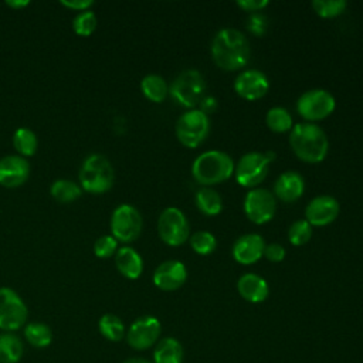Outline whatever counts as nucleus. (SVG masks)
<instances>
[{"mask_svg": "<svg viewBox=\"0 0 363 363\" xmlns=\"http://www.w3.org/2000/svg\"><path fill=\"white\" fill-rule=\"evenodd\" d=\"M142 216L130 204L118 206L111 217L112 237L121 242H132L142 233Z\"/></svg>", "mask_w": 363, "mask_h": 363, "instance_id": "9", "label": "nucleus"}, {"mask_svg": "<svg viewBox=\"0 0 363 363\" xmlns=\"http://www.w3.org/2000/svg\"><path fill=\"white\" fill-rule=\"evenodd\" d=\"M312 237V225L306 220H296L288 230V238L292 245H303Z\"/></svg>", "mask_w": 363, "mask_h": 363, "instance_id": "33", "label": "nucleus"}, {"mask_svg": "<svg viewBox=\"0 0 363 363\" xmlns=\"http://www.w3.org/2000/svg\"><path fill=\"white\" fill-rule=\"evenodd\" d=\"M305 191L303 176L295 170H286L274 183V196L284 203H294Z\"/></svg>", "mask_w": 363, "mask_h": 363, "instance_id": "19", "label": "nucleus"}, {"mask_svg": "<svg viewBox=\"0 0 363 363\" xmlns=\"http://www.w3.org/2000/svg\"><path fill=\"white\" fill-rule=\"evenodd\" d=\"M13 146L21 155V157L33 156L38 146L37 136L28 128H18L13 135Z\"/></svg>", "mask_w": 363, "mask_h": 363, "instance_id": "27", "label": "nucleus"}, {"mask_svg": "<svg viewBox=\"0 0 363 363\" xmlns=\"http://www.w3.org/2000/svg\"><path fill=\"white\" fill-rule=\"evenodd\" d=\"M244 213L254 224H265L272 220L277 211L275 196L267 189H251L244 197Z\"/></svg>", "mask_w": 363, "mask_h": 363, "instance_id": "11", "label": "nucleus"}, {"mask_svg": "<svg viewBox=\"0 0 363 363\" xmlns=\"http://www.w3.org/2000/svg\"><path fill=\"white\" fill-rule=\"evenodd\" d=\"M289 145L298 159L312 164L323 162L329 150V140L325 130L311 122L292 126L289 130Z\"/></svg>", "mask_w": 363, "mask_h": 363, "instance_id": "2", "label": "nucleus"}, {"mask_svg": "<svg viewBox=\"0 0 363 363\" xmlns=\"http://www.w3.org/2000/svg\"><path fill=\"white\" fill-rule=\"evenodd\" d=\"M347 7L345 0H315L312 1V9L322 18H333L340 16Z\"/></svg>", "mask_w": 363, "mask_h": 363, "instance_id": "32", "label": "nucleus"}, {"mask_svg": "<svg viewBox=\"0 0 363 363\" xmlns=\"http://www.w3.org/2000/svg\"><path fill=\"white\" fill-rule=\"evenodd\" d=\"M160 322L155 316L138 318L126 333V340L130 347L136 350H146L153 346L160 336Z\"/></svg>", "mask_w": 363, "mask_h": 363, "instance_id": "13", "label": "nucleus"}, {"mask_svg": "<svg viewBox=\"0 0 363 363\" xmlns=\"http://www.w3.org/2000/svg\"><path fill=\"white\" fill-rule=\"evenodd\" d=\"M206 91V81L197 69L182 71L169 86V94L182 106L194 109L200 104Z\"/></svg>", "mask_w": 363, "mask_h": 363, "instance_id": "5", "label": "nucleus"}, {"mask_svg": "<svg viewBox=\"0 0 363 363\" xmlns=\"http://www.w3.org/2000/svg\"><path fill=\"white\" fill-rule=\"evenodd\" d=\"M271 162L267 159L265 153L248 152L238 160L234 167L235 182L248 189H255L268 174Z\"/></svg>", "mask_w": 363, "mask_h": 363, "instance_id": "10", "label": "nucleus"}, {"mask_svg": "<svg viewBox=\"0 0 363 363\" xmlns=\"http://www.w3.org/2000/svg\"><path fill=\"white\" fill-rule=\"evenodd\" d=\"M27 306L16 291L0 288V329L13 332L20 329L27 319Z\"/></svg>", "mask_w": 363, "mask_h": 363, "instance_id": "12", "label": "nucleus"}, {"mask_svg": "<svg viewBox=\"0 0 363 363\" xmlns=\"http://www.w3.org/2000/svg\"><path fill=\"white\" fill-rule=\"evenodd\" d=\"M118 251V241L112 235H101L94 244V252L98 258H109Z\"/></svg>", "mask_w": 363, "mask_h": 363, "instance_id": "35", "label": "nucleus"}, {"mask_svg": "<svg viewBox=\"0 0 363 363\" xmlns=\"http://www.w3.org/2000/svg\"><path fill=\"white\" fill-rule=\"evenodd\" d=\"M191 250L199 255H208L217 247V240L210 231H197L189 237Z\"/></svg>", "mask_w": 363, "mask_h": 363, "instance_id": "31", "label": "nucleus"}, {"mask_svg": "<svg viewBox=\"0 0 363 363\" xmlns=\"http://www.w3.org/2000/svg\"><path fill=\"white\" fill-rule=\"evenodd\" d=\"M339 201L328 194L313 197L305 208V220L313 227H325L339 216Z\"/></svg>", "mask_w": 363, "mask_h": 363, "instance_id": "14", "label": "nucleus"}, {"mask_svg": "<svg viewBox=\"0 0 363 363\" xmlns=\"http://www.w3.org/2000/svg\"><path fill=\"white\" fill-rule=\"evenodd\" d=\"M196 207L208 217L217 216L223 210V199L221 196L211 187H201L196 191L194 196Z\"/></svg>", "mask_w": 363, "mask_h": 363, "instance_id": "23", "label": "nucleus"}, {"mask_svg": "<svg viewBox=\"0 0 363 363\" xmlns=\"http://www.w3.org/2000/svg\"><path fill=\"white\" fill-rule=\"evenodd\" d=\"M186 279L187 268L177 259L162 262L153 272V284L162 291H176L184 285Z\"/></svg>", "mask_w": 363, "mask_h": 363, "instance_id": "16", "label": "nucleus"}, {"mask_svg": "<svg viewBox=\"0 0 363 363\" xmlns=\"http://www.w3.org/2000/svg\"><path fill=\"white\" fill-rule=\"evenodd\" d=\"M23 356V343L11 332L0 335V363H17Z\"/></svg>", "mask_w": 363, "mask_h": 363, "instance_id": "25", "label": "nucleus"}, {"mask_svg": "<svg viewBox=\"0 0 363 363\" xmlns=\"http://www.w3.org/2000/svg\"><path fill=\"white\" fill-rule=\"evenodd\" d=\"M24 336L28 340V343L35 347H47L52 340L51 329L40 322L28 323L24 328Z\"/></svg>", "mask_w": 363, "mask_h": 363, "instance_id": "30", "label": "nucleus"}, {"mask_svg": "<svg viewBox=\"0 0 363 363\" xmlns=\"http://www.w3.org/2000/svg\"><path fill=\"white\" fill-rule=\"evenodd\" d=\"M157 233L163 242L179 247L189 240L190 227L184 213L177 207L164 208L157 220Z\"/></svg>", "mask_w": 363, "mask_h": 363, "instance_id": "8", "label": "nucleus"}, {"mask_svg": "<svg viewBox=\"0 0 363 363\" xmlns=\"http://www.w3.org/2000/svg\"><path fill=\"white\" fill-rule=\"evenodd\" d=\"M269 81L262 71L245 69L234 81V91L247 101H257L267 95Z\"/></svg>", "mask_w": 363, "mask_h": 363, "instance_id": "15", "label": "nucleus"}, {"mask_svg": "<svg viewBox=\"0 0 363 363\" xmlns=\"http://www.w3.org/2000/svg\"><path fill=\"white\" fill-rule=\"evenodd\" d=\"M217 109V101L213 96H206L199 104V111H201L204 115H211Z\"/></svg>", "mask_w": 363, "mask_h": 363, "instance_id": "39", "label": "nucleus"}, {"mask_svg": "<svg viewBox=\"0 0 363 363\" xmlns=\"http://www.w3.org/2000/svg\"><path fill=\"white\" fill-rule=\"evenodd\" d=\"M123 363H152V362H149L146 359H140V357H132V359L125 360Z\"/></svg>", "mask_w": 363, "mask_h": 363, "instance_id": "42", "label": "nucleus"}, {"mask_svg": "<svg viewBox=\"0 0 363 363\" xmlns=\"http://www.w3.org/2000/svg\"><path fill=\"white\" fill-rule=\"evenodd\" d=\"M30 174V164L21 156H6L0 159V184L4 187H18L26 183Z\"/></svg>", "mask_w": 363, "mask_h": 363, "instance_id": "18", "label": "nucleus"}, {"mask_svg": "<svg viewBox=\"0 0 363 363\" xmlns=\"http://www.w3.org/2000/svg\"><path fill=\"white\" fill-rule=\"evenodd\" d=\"M250 43L235 28H221L211 41V57L217 67L225 71L244 68L250 60Z\"/></svg>", "mask_w": 363, "mask_h": 363, "instance_id": "1", "label": "nucleus"}, {"mask_svg": "<svg viewBox=\"0 0 363 363\" xmlns=\"http://www.w3.org/2000/svg\"><path fill=\"white\" fill-rule=\"evenodd\" d=\"M267 126L275 132V133H284L289 132L292 129V116L285 108L281 106H274L267 112L265 116Z\"/></svg>", "mask_w": 363, "mask_h": 363, "instance_id": "29", "label": "nucleus"}, {"mask_svg": "<svg viewBox=\"0 0 363 363\" xmlns=\"http://www.w3.org/2000/svg\"><path fill=\"white\" fill-rule=\"evenodd\" d=\"M115 180V173L111 162L99 153L89 155L79 170L81 187L92 194L108 191Z\"/></svg>", "mask_w": 363, "mask_h": 363, "instance_id": "4", "label": "nucleus"}, {"mask_svg": "<svg viewBox=\"0 0 363 363\" xmlns=\"http://www.w3.org/2000/svg\"><path fill=\"white\" fill-rule=\"evenodd\" d=\"M210 118L199 109H190L180 115L176 122V136L179 142L190 149L200 146L208 136Z\"/></svg>", "mask_w": 363, "mask_h": 363, "instance_id": "6", "label": "nucleus"}, {"mask_svg": "<svg viewBox=\"0 0 363 363\" xmlns=\"http://www.w3.org/2000/svg\"><path fill=\"white\" fill-rule=\"evenodd\" d=\"M50 193L60 203H71L81 196V187L72 180L58 179L51 184Z\"/></svg>", "mask_w": 363, "mask_h": 363, "instance_id": "26", "label": "nucleus"}, {"mask_svg": "<svg viewBox=\"0 0 363 363\" xmlns=\"http://www.w3.org/2000/svg\"><path fill=\"white\" fill-rule=\"evenodd\" d=\"M28 0H18V1H16V0H7L6 1V4L9 6V7H11V9H23V7H26V6H28Z\"/></svg>", "mask_w": 363, "mask_h": 363, "instance_id": "41", "label": "nucleus"}, {"mask_svg": "<svg viewBox=\"0 0 363 363\" xmlns=\"http://www.w3.org/2000/svg\"><path fill=\"white\" fill-rule=\"evenodd\" d=\"M233 159L221 150H207L199 155L191 164L193 179L204 186L210 187L228 180L234 173Z\"/></svg>", "mask_w": 363, "mask_h": 363, "instance_id": "3", "label": "nucleus"}, {"mask_svg": "<svg viewBox=\"0 0 363 363\" xmlns=\"http://www.w3.org/2000/svg\"><path fill=\"white\" fill-rule=\"evenodd\" d=\"M183 346L174 337L162 339L153 352V363H183Z\"/></svg>", "mask_w": 363, "mask_h": 363, "instance_id": "22", "label": "nucleus"}, {"mask_svg": "<svg viewBox=\"0 0 363 363\" xmlns=\"http://www.w3.org/2000/svg\"><path fill=\"white\" fill-rule=\"evenodd\" d=\"M98 328L101 335L112 342H118L125 336V325L113 313H105L104 316H101Z\"/></svg>", "mask_w": 363, "mask_h": 363, "instance_id": "28", "label": "nucleus"}, {"mask_svg": "<svg viewBox=\"0 0 363 363\" xmlns=\"http://www.w3.org/2000/svg\"><path fill=\"white\" fill-rule=\"evenodd\" d=\"M267 28L265 18L259 14H252L251 18L248 20V30L257 35H261Z\"/></svg>", "mask_w": 363, "mask_h": 363, "instance_id": "38", "label": "nucleus"}, {"mask_svg": "<svg viewBox=\"0 0 363 363\" xmlns=\"http://www.w3.org/2000/svg\"><path fill=\"white\" fill-rule=\"evenodd\" d=\"M237 291L245 301L251 303H259L268 298L269 286L262 277L248 272L238 278Z\"/></svg>", "mask_w": 363, "mask_h": 363, "instance_id": "20", "label": "nucleus"}, {"mask_svg": "<svg viewBox=\"0 0 363 363\" xmlns=\"http://www.w3.org/2000/svg\"><path fill=\"white\" fill-rule=\"evenodd\" d=\"M72 28L75 31V34L81 35V37H88L91 35L95 28H96V17L92 11L86 10V11H81L79 14L75 16L74 21H72Z\"/></svg>", "mask_w": 363, "mask_h": 363, "instance_id": "34", "label": "nucleus"}, {"mask_svg": "<svg viewBox=\"0 0 363 363\" xmlns=\"http://www.w3.org/2000/svg\"><path fill=\"white\" fill-rule=\"evenodd\" d=\"M142 94L152 102L160 104L169 94V86L163 77L157 74H149L140 81Z\"/></svg>", "mask_w": 363, "mask_h": 363, "instance_id": "24", "label": "nucleus"}, {"mask_svg": "<svg viewBox=\"0 0 363 363\" xmlns=\"http://www.w3.org/2000/svg\"><path fill=\"white\" fill-rule=\"evenodd\" d=\"M115 265L118 271L129 279H138L143 271L142 257L132 247H122L116 251Z\"/></svg>", "mask_w": 363, "mask_h": 363, "instance_id": "21", "label": "nucleus"}, {"mask_svg": "<svg viewBox=\"0 0 363 363\" xmlns=\"http://www.w3.org/2000/svg\"><path fill=\"white\" fill-rule=\"evenodd\" d=\"M336 108L335 96L326 89H309L296 101L298 113L311 123L332 115Z\"/></svg>", "mask_w": 363, "mask_h": 363, "instance_id": "7", "label": "nucleus"}, {"mask_svg": "<svg viewBox=\"0 0 363 363\" xmlns=\"http://www.w3.org/2000/svg\"><path fill=\"white\" fill-rule=\"evenodd\" d=\"M237 6L244 11L255 13V11H259L264 7H267L268 1L267 0H240V1H237Z\"/></svg>", "mask_w": 363, "mask_h": 363, "instance_id": "37", "label": "nucleus"}, {"mask_svg": "<svg viewBox=\"0 0 363 363\" xmlns=\"http://www.w3.org/2000/svg\"><path fill=\"white\" fill-rule=\"evenodd\" d=\"M286 251L285 248L278 244V242H271V244H265V250H264V257L271 261V262H281L285 259Z\"/></svg>", "mask_w": 363, "mask_h": 363, "instance_id": "36", "label": "nucleus"}, {"mask_svg": "<svg viewBox=\"0 0 363 363\" xmlns=\"http://www.w3.org/2000/svg\"><path fill=\"white\" fill-rule=\"evenodd\" d=\"M265 241L259 234L250 233L238 237L233 244V257L241 265H251L264 257Z\"/></svg>", "mask_w": 363, "mask_h": 363, "instance_id": "17", "label": "nucleus"}, {"mask_svg": "<svg viewBox=\"0 0 363 363\" xmlns=\"http://www.w3.org/2000/svg\"><path fill=\"white\" fill-rule=\"evenodd\" d=\"M61 4L71 10L86 11L94 4V1L92 0H72V1H61Z\"/></svg>", "mask_w": 363, "mask_h": 363, "instance_id": "40", "label": "nucleus"}]
</instances>
